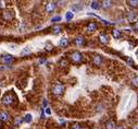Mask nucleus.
I'll list each match as a JSON object with an SVG mask.
<instances>
[{
  "label": "nucleus",
  "instance_id": "obj_30",
  "mask_svg": "<svg viewBox=\"0 0 138 129\" xmlns=\"http://www.w3.org/2000/svg\"><path fill=\"white\" fill-rule=\"evenodd\" d=\"M133 30H134V31H136V32H138V20L134 23V24H133Z\"/></svg>",
  "mask_w": 138,
  "mask_h": 129
},
{
  "label": "nucleus",
  "instance_id": "obj_11",
  "mask_svg": "<svg viewBox=\"0 0 138 129\" xmlns=\"http://www.w3.org/2000/svg\"><path fill=\"white\" fill-rule=\"evenodd\" d=\"M136 18H137V12H136V11H130V12L128 13V15H127L128 22H133V21H134Z\"/></svg>",
  "mask_w": 138,
  "mask_h": 129
},
{
  "label": "nucleus",
  "instance_id": "obj_26",
  "mask_svg": "<svg viewBox=\"0 0 138 129\" xmlns=\"http://www.w3.org/2000/svg\"><path fill=\"white\" fill-rule=\"evenodd\" d=\"M31 53V48L29 47H26L25 49H23L22 50V55H27V54Z\"/></svg>",
  "mask_w": 138,
  "mask_h": 129
},
{
  "label": "nucleus",
  "instance_id": "obj_14",
  "mask_svg": "<svg viewBox=\"0 0 138 129\" xmlns=\"http://www.w3.org/2000/svg\"><path fill=\"white\" fill-rule=\"evenodd\" d=\"M112 36L115 39L121 38V37H122V33H121L120 30H113V31H112Z\"/></svg>",
  "mask_w": 138,
  "mask_h": 129
},
{
  "label": "nucleus",
  "instance_id": "obj_12",
  "mask_svg": "<svg viewBox=\"0 0 138 129\" xmlns=\"http://www.w3.org/2000/svg\"><path fill=\"white\" fill-rule=\"evenodd\" d=\"M2 18H3V20H6V21H11L13 19V16L11 15V12H9V11H3Z\"/></svg>",
  "mask_w": 138,
  "mask_h": 129
},
{
  "label": "nucleus",
  "instance_id": "obj_17",
  "mask_svg": "<svg viewBox=\"0 0 138 129\" xmlns=\"http://www.w3.org/2000/svg\"><path fill=\"white\" fill-rule=\"evenodd\" d=\"M67 44H69V41H67V38L63 37V38H61V41H60L59 45L61 46V47H65V46H67Z\"/></svg>",
  "mask_w": 138,
  "mask_h": 129
},
{
  "label": "nucleus",
  "instance_id": "obj_33",
  "mask_svg": "<svg viewBox=\"0 0 138 129\" xmlns=\"http://www.w3.org/2000/svg\"><path fill=\"white\" fill-rule=\"evenodd\" d=\"M47 104H48V102H47V100H44V102H43V106H44V107L47 106Z\"/></svg>",
  "mask_w": 138,
  "mask_h": 129
},
{
  "label": "nucleus",
  "instance_id": "obj_15",
  "mask_svg": "<svg viewBox=\"0 0 138 129\" xmlns=\"http://www.w3.org/2000/svg\"><path fill=\"white\" fill-rule=\"evenodd\" d=\"M126 3L129 7H133V8H137L138 7V0H127Z\"/></svg>",
  "mask_w": 138,
  "mask_h": 129
},
{
  "label": "nucleus",
  "instance_id": "obj_27",
  "mask_svg": "<svg viewBox=\"0 0 138 129\" xmlns=\"http://www.w3.org/2000/svg\"><path fill=\"white\" fill-rule=\"evenodd\" d=\"M71 129H81V126H79L78 123H74V124H72Z\"/></svg>",
  "mask_w": 138,
  "mask_h": 129
},
{
  "label": "nucleus",
  "instance_id": "obj_23",
  "mask_svg": "<svg viewBox=\"0 0 138 129\" xmlns=\"http://www.w3.org/2000/svg\"><path fill=\"white\" fill-rule=\"evenodd\" d=\"M132 83L134 84L135 86H138V76L133 77V79H132Z\"/></svg>",
  "mask_w": 138,
  "mask_h": 129
},
{
  "label": "nucleus",
  "instance_id": "obj_18",
  "mask_svg": "<svg viewBox=\"0 0 138 129\" xmlns=\"http://www.w3.org/2000/svg\"><path fill=\"white\" fill-rule=\"evenodd\" d=\"M61 30H62V27L60 26V25H55V26L52 27V32H53V34H59V33L61 32Z\"/></svg>",
  "mask_w": 138,
  "mask_h": 129
},
{
  "label": "nucleus",
  "instance_id": "obj_4",
  "mask_svg": "<svg viewBox=\"0 0 138 129\" xmlns=\"http://www.w3.org/2000/svg\"><path fill=\"white\" fill-rule=\"evenodd\" d=\"M55 7H57V4H55V2H53V1L47 2V3H46V7H45V9H46V12H47V13H52L53 11H55Z\"/></svg>",
  "mask_w": 138,
  "mask_h": 129
},
{
  "label": "nucleus",
  "instance_id": "obj_13",
  "mask_svg": "<svg viewBox=\"0 0 138 129\" xmlns=\"http://www.w3.org/2000/svg\"><path fill=\"white\" fill-rule=\"evenodd\" d=\"M75 44L77 46H83L85 44V38L83 36H77L75 38Z\"/></svg>",
  "mask_w": 138,
  "mask_h": 129
},
{
  "label": "nucleus",
  "instance_id": "obj_25",
  "mask_svg": "<svg viewBox=\"0 0 138 129\" xmlns=\"http://www.w3.org/2000/svg\"><path fill=\"white\" fill-rule=\"evenodd\" d=\"M59 66H61V67H65V66H67V60H66V59H62V60H60Z\"/></svg>",
  "mask_w": 138,
  "mask_h": 129
},
{
  "label": "nucleus",
  "instance_id": "obj_31",
  "mask_svg": "<svg viewBox=\"0 0 138 129\" xmlns=\"http://www.w3.org/2000/svg\"><path fill=\"white\" fill-rule=\"evenodd\" d=\"M52 48L53 47H52V45H51V44H48V45H47V50H51Z\"/></svg>",
  "mask_w": 138,
  "mask_h": 129
},
{
  "label": "nucleus",
  "instance_id": "obj_20",
  "mask_svg": "<svg viewBox=\"0 0 138 129\" xmlns=\"http://www.w3.org/2000/svg\"><path fill=\"white\" fill-rule=\"evenodd\" d=\"M24 121H26V123H31L32 121V115L31 114H26L24 116Z\"/></svg>",
  "mask_w": 138,
  "mask_h": 129
},
{
  "label": "nucleus",
  "instance_id": "obj_32",
  "mask_svg": "<svg viewBox=\"0 0 138 129\" xmlns=\"http://www.w3.org/2000/svg\"><path fill=\"white\" fill-rule=\"evenodd\" d=\"M46 114H48V115H50L51 114V111H50V108H49V107H48V108H46Z\"/></svg>",
  "mask_w": 138,
  "mask_h": 129
},
{
  "label": "nucleus",
  "instance_id": "obj_16",
  "mask_svg": "<svg viewBox=\"0 0 138 129\" xmlns=\"http://www.w3.org/2000/svg\"><path fill=\"white\" fill-rule=\"evenodd\" d=\"M101 3H102V8L103 9H109L112 7V1H109V0H107V1L104 0V1H102Z\"/></svg>",
  "mask_w": 138,
  "mask_h": 129
},
{
  "label": "nucleus",
  "instance_id": "obj_1",
  "mask_svg": "<svg viewBox=\"0 0 138 129\" xmlns=\"http://www.w3.org/2000/svg\"><path fill=\"white\" fill-rule=\"evenodd\" d=\"M63 92H64V85H63L62 83H55L53 84L52 86V93L55 95H61L63 94Z\"/></svg>",
  "mask_w": 138,
  "mask_h": 129
},
{
  "label": "nucleus",
  "instance_id": "obj_28",
  "mask_svg": "<svg viewBox=\"0 0 138 129\" xmlns=\"http://www.w3.org/2000/svg\"><path fill=\"white\" fill-rule=\"evenodd\" d=\"M59 21H61V16H60V15H57V16H55V18H52L51 22H59Z\"/></svg>",
  "mask_w": 138,
  "mask_h": 129
},
{
  "label": "nucleus",
  "instance_id": "obj_2",
  "mask_svg": "<svg viewBox=\"0 0 138 129\" xmlns=\"http://www.w3.org/2000/svg\"><path fill=\"white\" fill-rule=\"evenodd\" d=\"M70 58H71V60L74 64H79L82 61V59H83V55L79 51H73L71 54V56H70Z\"/></svg>",
  "mask_w": 138,
  "mask_h": 129
},
{
  "label": "nucleus",
  "instance_id": "obj_22",
  "mask_svg": "<svg viewBox=\"0 0 138 129\" xmlns=\"http://www.w3.org/2000/svg\"><path fill=\"white\" fill-rule=\"evenodd\" d=\"M65 18H66L67 21H71L72 19H73V12H71V11L66 12V15H65Z\"/></svg>",
  "mask_w": 138,
  "mask_h": 129
},
{
  "label": "nucleus",
  "instance_id": "obj_24",
  "mask_svg": "<svg viewBox=\"0 0 138 129\" xmlns=\"http://www.w3.org/2000/svg\"><path fill=\"white\" fill-rule=\"evenodd\" d=\"M23 121V118H21V117H18V118L14 120V125L15 126H18V125H21V123Z\"/></svg>",
  "mask_w": 138,
  "mask_h": 129
},
{
  "label": "nucleus",
  "instance_id": "obj_19",
  "mask_svg": "<svg viewBox=\"0 0 138 129\" xmlns=\"http://www.w3.org/2000/svg\"><path fill=\"white\" fill-rule=\"evenodd\" d=\"M90 6H92V8L93 9V10H98V9L101 7L100 6V2H98V1H92Z\"/></svg>",
  "mask_w": 138,
  "mask_h": 129
},
{
  "label": "nucleus",
  "instance_id": "obj_7",
  "mask_svg": "<svg viewBox=\"0 0 138 129\" xmlns=\"http://www.w3.org/2000/svg\"><path fill=\"white\" fill-rule=\"evenodd\" d=\"M99 39L102 44H104V45H107V44L109 43V36H108L106 33H101V34L99 35Z\"/></svg>",
  "mask_w": 138,
  "mask_h": 129
},
{
  "label": "nucleus",
  "instance_id": "obj_3",
  "mask_svg": "<svg viewBox=\"0 0 138 129\" xmlns=\"http://www.w3.org/2000/svg\"><path fill=\"white\" fill-rule=\"evenodd\" d=\"M0 61L4 65H10V64H12V61H13V56L9 55V54L3 55V56H1V58H0Z\"/></svg>",
  "mask_w": 138,
  "mask_h": 129
},
{
  "label": "nucleus",
  "instance_id": "obj_10",
  "mask_svg": "<svg viewBox=\"0 0 138 129\" xmlns=\"http://www.w3.org/2000/svg\"><path fill=\"white\" fill-rule=\"evenodd\" d=\"M96 30H97V23L96 22H90L89 24H88V26H87V31L92 33V32H95Z\"/></svg>",
  "mask_w": 138,
  "mask_h": 129
},
{
  "label": "nucleus",
  "instance_id": "obj_29",
  "mask_svg": "<svg viewBox=\"0 0 138 129\" xmlns=\"http://www.w3.org/2000/svg\"><path fill=\"white\" fill-rule=\"evenodd\" d=\"M126 60H127V62H128V65H129V66H132V67L134 66V60H133L132 58L127 57V58H126Z\"/></svg>",
  "mask_w": 138,
  "mask_h": 129
},
{
  "label": "nucleus",
  "instance_id": "obj_6",
  "mask_svg": "<svg viewBox=\"0 0 138 129\" xmlns=\"http://www.w3.org/2000/svg\"><path fill=\"white\" fill-rule=\"evenodd\" d=\"M92 62L95 66H101L102 64V57L100 55H95L92 57Z\"/></svg>",
  "mask_w": 138,
  "mask_h": 129
},
{
  "label": "nucleus",
  "instance_id": "obj_21",
  "mask_svg": "<svg viewBox=\"0 0 138 129\" xmlns=\"http://www.w3.org/2000/svg\"><path fill=\"white\" fill-rule=\"evenodd\" d=\"M83 9V6H77V4H73L72 6V10L73 11H79Z\"/></svg>",
  "mask_w": 138,
  "mask_h": 129
},
{
  "label": "nucleus",
  "instance_id": "obj_5",
  "mask_svg": "<svg viewBox=\"0 0 138 129\" xmlns=\"http://www.w3.org/2000/svg\"><path fill=\"white\" fill-rule=\"evenodd\" d=\"M2 103H3L4 105H10L13 103V96L10 94H7L4 95L3 98H2Z\"/></svg>",
  "mask_w": 138,
  "mask_h": 129
},
{
  "label": "nucleus",
  "instance_id": "obj_34",
  "mask_svg": "<svg viewBox=\"0 0 138 129\" xmlns=\"http://www.w3.org/2000/svg\"><path fill=\"white\" fill-rule=\"evenodd\" d=\"M0 8H1V1H0Z\"/></svg>",
  "mask_w": 138,
  "mask_h": 129
},
{
  "label": "nucleus",
  "instance_id": "obj_8",
  "mask_svg": "<svg viewBox=\"0 0 138 129\" xmlns=\"http://www.w3.org/2000/svg\"><path fill=\"white\" fill-rule=\"evenodd\" d=\"M0 120L9 121L10 120V115L7 113V112H1V113H0Z\"/></svg>",
  "mask_w": 138,
  "mask_h": 129
},
{
  "label": "nucleus",
  "instance_id": "obj_9",
  "mask_svg": "<svg viewBox=\"0 0 138 129\" xmlns=\"http://www.w3.org/2000/svg\"><path fill=\"white\" fill-rule=\"evenodd\" d=\"M106 129H116V124L114 120H108L106 123Z\"/></svg>",
  "mask_w": 138,
  "mask_h": 129
}]
</instances>
